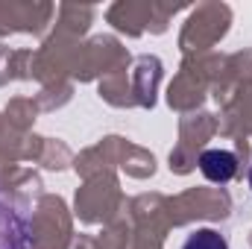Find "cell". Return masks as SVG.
Instances as JSON below:
<instances>
[{
	"instance_id": "1",
	"label": "cell",
	"mask_w": 252,
	"mask_h": 249,
	"mask_svg": "<svg viewBox=\"0 0 252 249\" xmlns=\"http://www.w3.org/2000/svg\"><path fill=\"white\" fill-rule=\"evenodd\" d=\"M30 226L0 193V249H27Z\"/></svg>"
},
{
	"instance_id": "2",
	"label": "cell",
	"mask_w": 252,
	"mask_h": 249,
	"mask_svg": "<svg viewBox=\"0 0 252 249\" xmlns=\"http://www.w3.org/2000/svg\"><path fill=\"white\" fill-rule=\"evenodd\" d=\"M199 170H202V176H205L208 182L226 185V182H232L235 173H238V158H235V153H229V150H205V153L199 156Z\"/></svg>"
},
{
	"instance_id": "3",
	"label": "cell",
	"mask_w": 252,
	"mask_h": 249,
	"mask_svg": "<svg viewBox=\"0 0 252 249\" xmlns=\"http://www.w3.org/2000/svg\"><path fill=\"white\" fill-rule=\"evenodd\" d=\"M182 249H229V244L217 229H196L185 238Z\"/></svg>"
},
{
	"instance_id": "4",
	"label": "cell",
	"mask_w": 252,
	"mask_h": 249,
	"mask_svg": "<svg viewBox=\"0 0 252 249\" xmlns=\"http://www.w3.org/2000/svg\"><path fill=\"white\" fill-rule=\"evenodd\" d=\"M250 187H252V167H250Z\"/></svg>"
}]
</instances>
